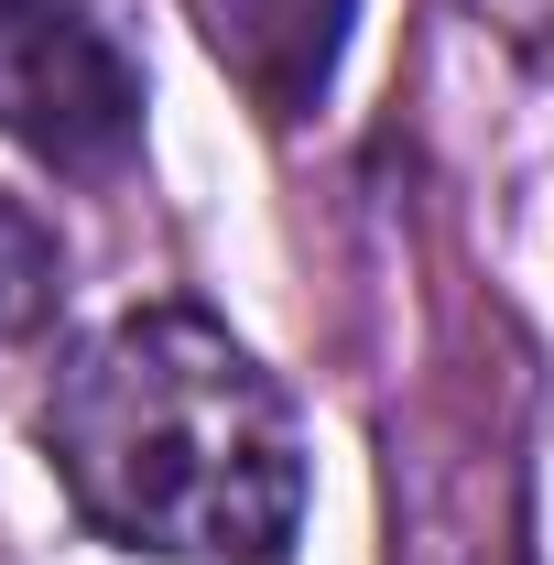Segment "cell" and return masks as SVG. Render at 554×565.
Listing matches in <instances>:
<instances>
[{
  "label": "cell",
  "instance_id": "cell-1",
  "mask_svg": "<svg viewBox=\"0 0 554 565\" xmlns=\"http://www.w3.org/2000/svg\"><path fill=\"white\" fill-rule=\"evenodd\" d=\"M44 446L66 500L131 555L273 565L305 522V435L228 327L152 305L66 359Z\"/></svg>",
  "mask_w": 554,
  "mask_h": 565
},
{
  "label": "cell",
  "instance_id": "cell-2",
  "mask_svg": "<svg viewBox=\"0 0 554 565\" xmlns=\"http://www.w3.org/2000/svg\"><path fill=\"white\" fill-rule=\"evenodd\" d=\"M141 131V76L76 0H0V141L55 174H109Z\"/></svg>",
  "mask_w": 554,
  "mask_h": 565
},
{
  "label": "cell",
  "instance_id": "cell-3",
  "mask_svg": "<svg viewBox=\"0 0 554 565\" xmlns=\"http://www.w3.org/2000/svg\"><path fill=\"white\" fill-rule=\"evenodd\" d=\"M348 22H359V0H196L207 55L251 87L262 120H305L327 98V76L348 55Z\"/></svg>",
  "mask_w": 554,
  "mask_h": 565
},
{
  "label": "cell",
  "instance_id": "cell-4",
  "mask_svg": "<svg viewBox=\"0 0 554 565\" xmlns=\"http://www.w3.org/2000/svg\"><path fill=\"white\" fill-rule=\"evenodd\" d=\"M55 294H66L55 228L22 207V196H0V338H33V327L55 316Z\"/></svg>",
  "mask_w": 554,
  "mask_h": 565
}]
</instances>
